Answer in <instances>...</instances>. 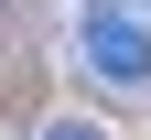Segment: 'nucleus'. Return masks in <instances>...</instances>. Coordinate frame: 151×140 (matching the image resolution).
I'll list each match as a JSON object with an SVG mask.
<instances>
[{
  "instance_id": "obj_1",
  "label": "nucleus",
  "mask_w": 151,
  "mask_h": 140,
  "mask_svg": "<svg viewBox=\"0 0 151 140\" xmlns=\"http://www.w3.org/2000/svg\"><path fill=\"white\" fill-rule=\"evenodd\" d=\"M76 65L108 97H151V22L129 0H76Z\"/></svg>"
},
{
  "instance_id": "obj_2",
  "label": "nucleus",
  "mask_w": 151,
  "mask_h": 140,
  "mask_svg": "<svg viewBox=\"0 0 151 140\" xmlns=\"http://www.w3.org/2000/svg\"><path fill=\"white\" fill-rule=\"evenodd\" d=\"M43 140H108V129H86V118H54V129H43Z\"/></svg>"
}]
</instances>
